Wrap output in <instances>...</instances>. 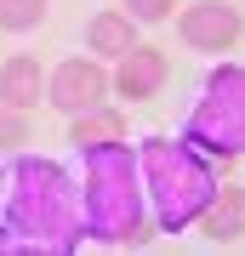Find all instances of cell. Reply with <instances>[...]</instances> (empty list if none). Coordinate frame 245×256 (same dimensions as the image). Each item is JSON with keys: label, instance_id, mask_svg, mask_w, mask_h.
<instances>
[{"label": "cell", "instance_id": "obj_1", "mask_svg": "<svg viewBox=\"0 0 245 256\" xmlns=\"http://www.w3.org/2000/svg\"><path fill=\"white\" fill-rule=\"evenodd\" d=\"M12 228L35 250H69V176L52 160H18L12 171Z\"/></svg>", "mask_w": 245, "mask_h": 256}, {"label": "cell", "instance_id": "obj_2", "mask_svg": "<svg viewBox=\"0 0 245 256\" xmlns=\"http://www.w3.org/2000/svg\"><path fill=\"white\" fill-rule=\"evenodd\" d=\"M143 222V194L131 182V154L120 142L86 148V234L91 239H126Z\"/></svg>", "mask_w": 245, "mask_h": 256}, {"label": "cell", "instance_id": "obj_3", "mask_svg": "<svg viewBox=\"0 0 245 256\" xmlns=\"http://www.w3.org/2000/svg\"><path fill=\"white\" fill-rule=\"evenodd\" d=\"M143 165H148V200H154L160 228H188V222L211 205V194H217V176L194 160L188 142L182 148L177 142H148Z\"/></svg>", "mask_w": 245, "mask_h": 256}, {"label": "cell", "instance_id": "obj_4", "mask_svg": "<svg viewBox=\"0 0 245 256\" xmlns=\"http://www.w3.org/2000/svg\"><path fill=\"white\" fill-rule=\"evenodd\" d=\"M188 148H211V154H239L245 148V74L217 68L205 86V102L188 114Z\"/></svg>", "mask_w": 245, "mask_h": 256}, {"label": "cell", "instance_id": "obj_5", "mask_svg": "<svg viewBox=\"0 0 245 256\" xmlns=\"http://www.w3.org/2000/svg\"><path fill=\"white\" fill-rule=\"evenodd\" d=\"M103 92H109V80H103L97 63H57V74H52V102H57L63 114L97 108Z\"/></svg>", "mask_w": 245, "mask_h": 256}, {"label": "cell", "instance_id": "obj_6", "mask_svg": "<svg viewBox=\"0 0 245 256\" xmlns=\"http://www.w3.org/2000/svg\"><path fill=\"white\" fill-rule=\"evenodd\" d=\"M234 34H239V12L222 6V0H200L194 12H182V40H188V46H200V52L234 46Z\"/></svg>", "mask_w": 245, "mask_h": 256}, {"label": "cell", "instance_id": "obj_7", "mask_svg": "<svg viewBox=\"0 0 245 256\" xmlns=\"http://www.w3.org/2000/svg\"><path fill=\"white\" fill-rule=\"evenodd\" d=\"M165 74H171V63L154 52V46H143V52H126L120 57V74H114V92L120 97H137V102H148L165 86Z\"/></svg>", "mask_w": 245, "mask_h": 256}, {"label": "cell", "instance_id": "obj_8", "mask_svg": "<svg viewBox=\"0 0 245 256\" xmlns=\"http://www.w3.org/2000/svg\"><path fill=\"white\" fill-rule=\"evenodd\" d=\"M0 97H6V108H18V114H29L46 97V80H40L35 57H6V68H0Z\"/></svg>", "mask_w": 245, "mask_h": 256}, {"label": "cell", "instance_id": "obj_9", "mask_svg": "<svg viewBox=\"0 0 245 256\" xmlns=\"http://www.w3.org/2000/svg\"><path fill=\"white\" fill-rule=\"evenodd\" d=\"M205 234L211 239H239V222H245V194L239 188H217L211 194V205L200 210Z\"/></svg>", "mask_w": 245, "mask_h": 256}, {"label": "cell", "instance_id": "obj_10", "mask_svg": "<svg viewBox=\"0 0 245 256\" xmlns=\"http://www.w3.org/2000/svg\"><path fill=\"white\" fill-rule=\"evenodd\" d=\"M74 148H103V142H120L126 137V120L120 114H97V108H86V114H74Z\"/></svg>", "mask_w": 245, "mask_h": 256}, {"label": "cell", "instance_id": "obj_11", "mask_svg": "<svg viewBox=\"0 0 245 256\" xmlns=\"http://www.w3.org/2000/svg\"><path fill=\"white\" fill-rule=\"evenodd\" d=\"M131 46H137V40H131V23H126V18H97V23H91V52L126 57Z\"/></svg>", "mask_w": 245, "mask_h": 256}, {"label": "cell", "instance_id": "obj_12", "mask_svg": "<svg viewBox=\"0 0 245 256\" xmlns=\"http://www.w3.org/2000/svg\"><path fill=\"white\" fill-rule=\"evenodd\" d=\"M40 18H46V0H0V28H12V34L35 28Z\"/></svg>", "mask_w": 245, "mask_h": 256}, {"label": "cell", "instance_id": "obj_13", "mask_svg": "<svg viewBox=\"0 0 245 256\" xmlns=\"http://www.w3.org/2000/svg\"><path fill=\"white\" fill-rule=\"evenodd\" d=\"M23 137H29V120L18 108H6V114H0V148H18Z\"/></svg>", "mask_w": 245, "mask_h": 256}, {"label": "cell", "instance_id": "obj_14", "mask_svg": "<svg viewBox=\"0 0 245 256\" xmlns=\"http://www.w3.org/2000/svg\"><path fill=\"white\" fill-rule=\"evenodd\" d=\"M131 18H148V23H165L171 18V0H126Z\"/></svg>", "mask_w": 245, "mask_h": 256}]
</instances>
